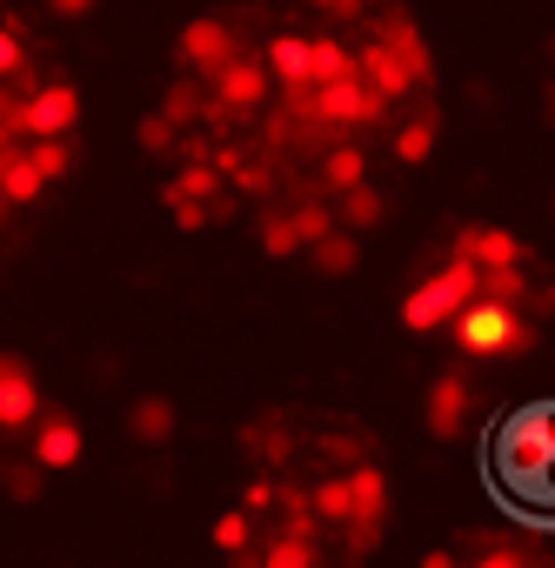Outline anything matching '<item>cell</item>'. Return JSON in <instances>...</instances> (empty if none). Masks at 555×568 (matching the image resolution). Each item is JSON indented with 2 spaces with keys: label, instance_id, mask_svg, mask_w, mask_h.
Wrapping results in <instances>:
<instances>
[{
  "label": "cell",
  "instance_id": "obj_1",
  "mask_svg": "<svg viewBox=\"0 0 555 568\" xmlns=\"http://www.w3.org/2000/svg\"><path fill=\"white\" fill-rule=\"evenodd\" d=\"M495 475L522 501H542V488L555 475V402H528V408H515L502 422V435H495Z\"/></svg>",
  "mask_w": 555,
  "mask_h": 568
},
{
  "label": "cell",
  "instance_id": "obj_2",
  "mask_svg": "<svg viewBox=\"0 0 555 568\" xmlns=\"http://www.w3.org/2000/svg\"><path fill=\"white\" fill-rule=\"evenodd\" d=\"M448 335H455V348H462L468 362H488V355H528V348H535V328H528L508 302H488V295H475V302L448 322Z\"/></svg>",
  "mask_w": 555,
  "mask_h": 568
},
{
  "label": "cell",
  "instance_id": "obj_3",
  "mask_svg": "<svg viewBox=\"0 0 555 568\" xmlns=\"http://www.w3.org/2000/svg\"><path fill=\"white\" fill-rule=\"evenodd\" d=\"M468 302H475V267H468V261H448V267H435V274L422 281V288H408V302H402V328H415V335L448 328Z\"/></svg>",
  "mask_w": 555,
  "mask_h": 568
},
{
  "label": "cell",
  "instance_id": "obj_4",
  "mask_svg": "<svg viewBox=\"0 0 555 568\" xmlns=\"http://www.w3.org/2000/svg\"><path fill=\"white\" fill-rule=\"evenodd\" d=\"M74 121H81V94H74L68 81H48V88L21 94V121H14V134H28V141H68Z\"/></svg>",
  "mask_w": 555,
  "mask_h": 568
},
{
  "label": "cell",
  "instance_id": "obj_5",
  "mask_svg": "<svg viewBox=\"0 0 555 568\" xmlns=\"http://www.w3.org/2000/svg\"><path fill=\"white\" fill-rule=\"evenodd\" d=\"M342 481H349V548L362 555V548H375V535H382V508H389V475L362 462V468H349Z\"/></svg>",
  "mask_w": 555,
  "mask_h": 568
},
{
  "label": "cell",
  "instance_id": "obj_6",
  "mask_svg": "<svg viewBox=\"0 0 555 568\" xmlns=\"http://www.w3.org/2000/svg\"><path fill=\"white\" fill-rule=\"evenodd\" d=\"M309 114L315 121H329V128H369L375 114H382V101L349 74V81H329V88H315L309 94Z\"/></svg>",
  "mask_w": 555,
  "mask_h": 568
},
{
  "label": "cell",
  "instance_id": "obj_7",
  "mask_svg": "<svg viewBox=\"0 0 555 568\" xmlns=\"http://www.w3.org/2000/svg\"><path fill=\"white\" fill-rule=\"evenodd\" d=\"M455 261H468L475 274L522 267V241H515L508 227H462V234H455Z\"/></svg>",
  "mask_w": 555,
  "mask_h": 568
},
{
  "label": "cell",
  "instance_id": "obj_8",
  "mask_svg": "<svg viewBox=\"0 0 555 568\" xmlns=\"http://www.w3.org/2000/svg\"><path fill=\"white\" fill-rule=\"evenodd\" d=\"M41 415V388H34V368L21 355H0V428H28Z\"/></svg>",
  "mask_w": 555,
  "mask_h": 568
},
{
  "label": "cell",
  "instance_id": "obj_9",
  "mask_svg": "<svg viewBox=\"0 0 555 568\" xmlns=\"http://www.w3.org/2000/svg\"><path fill=\"white\" fill-rule=\"evenodd\" d=\"M261 101H268V68L234 54V61L214 74V108H221V114H248V108H261Z\"/></svg>",
  "mask_w": 555,
  "mask_h": 568
},
{
  "label": "cell",
  "instance_id": "obj_10",
  "mask_svg": "<svg viewBox=\"0 0 555 568\" xmlns=\"http://www.w3.org/2000/svg\"><path fill=\"white\" fill-rule=\"evenodd\" d=\"M181 61L188 68H201V74H221L228 61H234V34H228V21H188L181 28Z\"/></svg>",
  "mask_w": 555,
  "mask_h": 568
},
{
  "label": "cell",
  "instance_id": "obj_11",
  "mask_svg": "<svg viewBox=\"0 0 555 568\" xmlns=\"http://www.w3.org/2000/svg\"><path fill=\"white\" fill-rule=\"evenodd\" d=\"M382 48H389V61L408 74V88H415V81L428 88L435 61H428V48H422V34H415V21H408V14H389V28H382Z\"/></svg>",
  "mask_w": 555,
  "mask_h": 568
},
{
  "label": "cell",
  "instance_id": "obj_12",
  "mask_svg": "<svg viewBox=\"0 0 555 568\" xmlns=\"http://www.w3.org/2000/svg\"><path fill=\"white\" fill-rule=\"evenodd\" d=\"M34 462H41V468H74V462H81V428H74V415H41V422H34Z\"/></svg>",
  "mask_w": 555,
  "mask_h": 568
},
{
  "label": "cell",
  "instance_id": "obj_13",
  "mask_svg": "<svg viewBox=\"0 0 555 568\" xmlns=\"http://www.w3.org/2000/svg\"><path fill=\"white\" fill-rule=\"evenodd\" d=\"M261 68H268V81H282L289 94H309V34H274Z\"/></svg>",
  "mask_w": 555,
  "mask_h": 568
},
{
  "label": "cell",
  "instance_id": "obj_14",
  "mask_svg": "<svg viewBox=\"0 0 555 568\" xmlns=\"http://www.w3.org/2000/svg\"><path fill=\"white\" fill-rule=\"evenodd\" d=\"M355 81H362L375 101H395V94H408V74L389 61V48H382V41H362V48H355Z\"/></svg>",
  "mask_w": 555,
  "mask_h": 568
},
{
  "label": "cell",
  "instance_id": "obj_15",
  "mask_svg": "<svg viewBox=\"0 0 555 568\" xmlns=\"http://www.w3.org/2000/svg\"><path fill=\"white\" fill-rule=\"evenodd\" d=\"M422 415H428V435H442V442L462 435V422H468V382H462V375H442V382L428 388V408H422Z\"/></svg>",
  "mask_w": 555,
  "mask_h": 568
},
{
  "label": "cell",
  "instance_id": "obj_16",
  "mask_svg": "<svg viewBox=\"0 0 555 568\" xmlns=\"http://www.w3.org/2000/svg\"><path fill=\"white\" fill-rule=\"evenodd\" d=\"M41 187L48 181L28 168V148H0V201H21L28 207V201H41Z\"/></svg>",
  "mask_w": 555,
  "mask_h": 568
},
{
  "label": "cell",
  "instance_id": "obj_17",
  "mask_svg": "<svg viewBox=\"0 0 555 568\" xmlns=\"http://www.w3.org/2000/svg\"><path fill=\"white\" fill-rule=\"evenodd\" d=\"M349 74H355V48L309 41V88H329V81H349Z\"/></svg>",
  "mask_w": 555,
  "mask_h": 568
},
{
  "label": "cell",
  "instance_id": "obj_18",
  "mask_svg": "<svg viewBox=\"0 0 555 568\" xmlns=\"http://www.w3.org/2000/svg\"><path fill=\"white\" fill-rule=\"evenodd\" d=\"M128 428H134V442H168V435H174V402L141 395V402L128 408Z\"/></svg>",
  "mask_w": 555,
  "mask_h": 568
},
{
  "label": "cell",
  "instance_id": "obj_19",
  "mask_svg": "<svg viewBox=\"0 0 555 568\" xmlns=\"http://www.w3.org/2000/svg\"><path fill=\"white\" fill-rule=\"evenodd\" d=\"M261 568H322V561H315V541L309 535H274L261 548Z\"/></svg>",
  "mask_w": 555,
  "mask_h": 568
},
{
  "label": "cell",
  "instance_id": "obj_20",
  "mask_svg": "<svg viewBox=\"0 0 555 568\" xmlns=\"http://www.w3.org/2000/svg\"><path fill=\"white\" fill-rule=\"evenodd\" d=\"M322 174H329V187H362V174H369V154L362 148H329V161H322Z\"/></svg>",
  "mask_w": 555,
  "mask_h": 568
},
{
  "label": "cell",
  "instance_id": "obj_21",
  "mask_svg": "<svg viewBox=\"0 0 555 568\" xmlns=\"http://www.w3.org/2000/svg\"><path fill=\"white\" fill-rule=\"evenodd\" d=\"M28 168H34L41 181H61V174L74 168V148H68V141H34V148H28Z\"/></svg>",
  "mask_w": 555,
  "mask_h": 568
},
{
  "label": "cell",
  "instance_id": "obj_22",
  "mask_svg": "<svg viewBox=\"0 0 555 568\" xmlns=\"http://www.w3.org/2000/svg\"><path fill=\"white\" fill-rule=\"evenodd\" d=\"M194 114H208V101H201V88H188V81H174V88H168V101H161V121H168V128H181V121H194Z\"/></svg>",
  "mask_w": 555,
  "mask_h": 568
},
{
  "label": "cell",
  "instance_id": "obj_23",
  "mask_svg": "<svg viewBox=\"0 0 555 568\" xmlns=\"http://www.w3.org/2000/svg\"><path fill=\"white\" fill-rule=\"evenodd\" d=\"M428 154H435V128H428V121H408V128L395 134V161H408V168H422Z\"/></svg>",
  "mask_w": 555,
  "mask_h": 568
},
{
  "label": "cell",
  "instance_id": "obj_24",
  "mask_svg": "<svg viewBox=\"0 0 555 568\" xmlns=\"http://www.w3.org/2000/svg\"><path fill=\"white\" fill-rule=\"evenodd\" d=\"M342 221H349V227H375V221H382V194H375L369 181L349 187V194H342Z\"/></svg>",
  "mask_w": 555,
  "mask_h": 568
},
{
  "label": "cell",
  "instance_id": "obj_25",
  "mask_svg": "<svg viewBox=\"0 0 555 568\" xmlns=\"http://www.w3.org/2000/svg\"><path fill=\"white\" fill-rule=\"evenodd\" d=\"M289 227H295V241H309V247H315V241H329V234H335V214H329L322 201H309V207H295V214H289Z\"/></svg>",
  "mask_w": 555,
  "mask_h": 568
},
{
  "label": "cell",
  "instance_id": "obj_26",
  "mask_svg": "<svg viewBox=\"0 0 555 568\" xmlns=\"http://www.w3.org/2000/svg\"><path fill=\"white\" fill-rule=\"evenodd\" d=\"M349 267H355V234L315 241V274H349Z\"/></svg>",
  "mask_w": 555,
  "mask_h": 568
},
{
  "label": "cell",
  "instance_id": "obj_27",
  "mask_svg": "<svg viewBox=\"0 0 555 568\" xmlns=\"http://www.w3.org/2000/svg\"><path fill=\"white\" fill-rule=\"evenodd\" d=\"M168 201H194V207H201V201H214V168H208V161H194V168L168 187Z\"/></svg>",
  "mask_w": 555,
  "mask_h": 568
},
{
  "label": "cell",
  "instance_id": "obj_28",
  "mask_svg": "<svg viewBox=\"0 0 555 568\" xmlns=\"http://www.w3.org/2000/svg\"><path fill=\"white\" fill-rule=\"evenodd\" d=\"M315 515H322V521H342V528H349V481H342V475L315 481Z\"/></svg>",
  "mask_w": 555,
  "mask_h": 568
},
{
  "label": "cell",
  "instance_id": "obj_29",
  "mask_svg": "<svg viewBox=\"0 0 555 568\" xmlns=\"http://www.w3.org/2000/svg\"><path fill=\"white\" fill-rule=\"evenodd\" d=\"M248 541H254V521H248L241 508H228V515L214 521V548H228V555H248Z\"/></svg>",
  "mask_w": 555,
  "mask_h": 568
},
{
  "label": "cell",
  "instance_id": "obj_30",
  "mask_svg": "<svg viewBox=\"0 0 555 568\" xmlns=\"http://www.w3.org/2000/svg\"><path fill=\"white\" fill-rule=\"evenodd\" d=\"M261 247H268L274 261H289L302 241H295V227H289V221H261Z\"/></svg>",
  "mask_w": 555,
  "mask_h": 568
},
{
  "label": "cell",
  "instance_id": "obj_31",
  "mask_svg": "<svg viewBox=\"0 0 555 568\" xmlns=\"http://www.w3.org/2000/svg\"><path fill=\"white\" fill-rule=\"evenodd\" d=\"M134 134H141V148H148V154H168V148H174V128H168L161 114H148V121H141Z\"/></svg>",
  "mask_w": 555,
  "mask_h": 568
},
{
  "label": "cell",
  "instance_id": "obj_32",
  "mask_svg": "<svg viewBox=\"0 0 555 568\" xmlns=\"http://www.w3.org/2000/svg\"><path fill=\"white\" fill-rule=\"evenodd\" d=\"M261 508H274V481H268V475H254V481L241 488V515H261Z\"/></svg>",
  "mask_w": 555,
  "mask_h": 568
},
{
  "label": "cell",
  "instance_id": "obj_33",
  "mask_svg": "<svg viewBox=\"0 0 555 568\" xmlns=\"http://www.w3.org/2000/svg\"><path fill=\"white\" fill-rule=\"evenodd\" d=\"M168 207H174V227H188V234L208 227V207H194V201H168Z\"/></svg>",
  "mask_w": 555,
  "mask_h": 568
},
{
  "label": "cell",
  "instance_id": "obj_34",
  "mask_svg": "<svg viewBox=\"0 0 555 568\" xmlns=\"http://www.w3.org/2000/svg\"><path fill=\"white\" fill-rule=\"evenodd\" d=\"M475 568H522V555H515V548H488Z\"/></svg>",
  "mask_w": 555,
  "mask_h": 568
},
{
  "label": "cell",
  "instance_id": "obj_35",
  "mask_svg": "<svg viewBox=\"0 0 555 568\" xmlns=\"http://www.w3.org/2000/svg\"><path fill=\"white\" fill-rule=\"evenodd\" d=\"M48 8H54V14H88L94 0H48Z\"/></svg>",
  "mask_w": 555,
  "mask_h": 568
},
{
  "label": "cell",
  "instance_id": "obj_36",
  "mask_svg": "<svg viewBox=\"0 0 555 568\" xmlns=\"http://www.w3.org/2000/svg\"><path fill=\"white\" fill-rule=\"evenodd\" d=\"M335 14H342V21H362V14H369V0H342Z\"/></svg>",
  "mask_w": 555,
  "mask_h": 568
},
{
  "label": "cell",
  "instance_id": "obj_37",
  "mask_svg": "<svg viewBox=\"0 0 555 568\" xmlns=\"http://www.w3.org/2000/svg\"><path fill=\"white\" fill-rule=\"evenodd\" d=\"M422 568H455V555H442V548H435V555H422Z\"/></svg>",
  "mask_w": 555,
  "mask_h": 568
},
{
  "label": "cell",
  "instance_id": "obj_38",
  "mask_svg": "<svg viewBox=\"0 0 555 568\" xmlns=\"http://www.w3.org/2000/svg\"><path fill=\"white\" fill-rule=\"evenodd\" d=\"M234 568H261V555H241V561H234Z\"/></svg>",
  "mask_w": 555,
  "mask_h": 568
},
{
  "label": "cell",
  "instance_id": "obj_39",
  "mask_svg": "<svg viewBox=\"0 0 555 568\" xmlns=\"http://www.w3.org/2000/svg\"><path fill=\"white\" fill-rule=\"evenodd\" d=\"M542 501H548V508H555V475H548V488H542Z\"/></svg>",
  "mask_w": 555,
  "mask_h": 568
},
{
  "label": "cell",
  "instance_id": "obj_40",
  "mask_svg": "<svg viewBox=\"0 0 555 568\" xmlns=\"http://www.w3.org/2000/svg\"><path fill=\"white\" fill-rule=\"evenodd\" d=\"M309 8H329V14H335V8H342V0H309Z\"/></svg>",
  "mask_w": 555,
  "mask_h": 568
},
{
  "label": "cell",
  "instance_id": "obj_41",
  "mask_svg": "<svg viewBox=\"0 0 555 568\" xmlns=\"http://www.w3.org/2000/svg\"><path fill=\"white\" fill-rule=\"evenodd\" d=\"M0 148H8V128H0Z\"/></svg>",
  "mask_w": 555,
  "mask_h": 568
}]
</instances>
